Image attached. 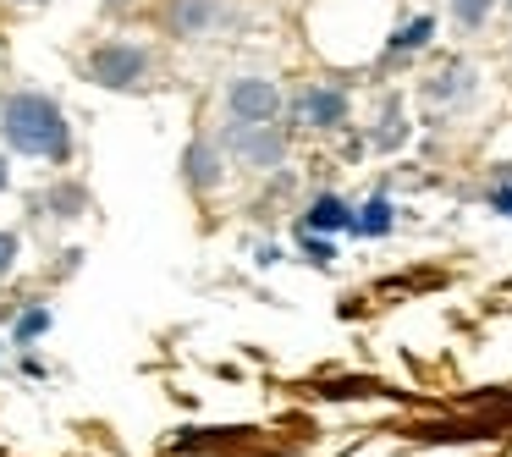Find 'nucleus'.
I'll list each match as a JSON object with an SVG mask.
<instances>
[{
  "label": "nucleus",
  "mask_w": 512,
  "mask_h": 457,
  "mask_svg": "<svg viewBox=\"0 0 512 457\" xmlns=\"http://www.w3.org/2000/svg\"><path fill=\"white\" fill-rule=\"evenodd\" d=\"M6 138H12L23 155H45L61 160L67 155V122H61V105L45 94H17L6 105Z\"/></svg>",
  "instance_id": "1"
},
{
  "label": "nucleus",
  "mask_w": 512,
  "mask_h": 457,
  "mask_svg": "<svg viewBox=\"0 0 512 457\" xmlns=\"http://www.w3.org/2000/svg\"><path fill=\"white\" fill-rule=\"evenodd\" d=\"M226 105H232L237 127H270L276 111H281V94L270 89L265 78H237L232 94H226Z\"/></svg>",
  "instance_id": "2"
},
{
  "label": "nucleus",
  "mask_w": 512,
  "mask_h": 457,
  "mask_svg": "<svg viewBox=\"0 0 512 457\" xmlns=\"http://www.w3.org/2000/svg\"><path fill=\"white\" fill-rule=\"evenodd\" d=\"M138 72H144V56L133 45H105L89 56V78H100L105 89H127V83H138Z\"/></svg>",
  "instance_id": "3"
},
{
  "label": "nucleus",
  "mask_w": 512,
  "mask_h": 457,
  "mask_svg": "<svg viewBox=\"0 0 512 457\" xmlns=\"http://www.w3.org/2000/svg\"><path fill=\"white\" fill-rule=\"evenodd\" d=\"M298 116L309 127H336L347 116V100H342V89H309L298 100Z\"/></svg>",
  "instance_id": "4"
},
{
  "label": "nucleus",
  "mask_w": 512,
  "mask_h": 457,
  "mask_svg": "<svg viewBox=\"0 0 512 457\" xmlns=\"http://www.w3.org/2000/svg\"><path fill=\"white\" fill-rule=\"evenodd\" d=\"M237 149H243L248 160H254V166H281V133H265V127H243V133H237Z\"/></svg>",
  "instance_id": "5"
},
{
  "label": "nucleus",
  "mask_w": 512,
  "mask_h": 457,
  "mask_svg": "<svg viewBox=\"0 0 512 457\" xmlns=\"http://www.w3.org/2000/svg\"><path fill=\"white\" fill-rule=\"evenodd\" d=\"M336 226H353V210H347L342 199H314V210H309V221H303V232H336Z\"/></svg>",
  "instance_id": "6"
},
{
  "label": "nucleus",
  "mask_w": 512,
  "mask_h": 457,
  "mask_svg": "<svg viewBox=\"0 0 512 457\" xmlns=\"http://www.w3.org/2000/svg\"><path fill=\"white\" fill-rule=\"evenodd\" d=\"M188 182H193V188H215V182H221V155H215L210 144H193L188 149Z\"/></svg>",
  "instance_id": "7"
},
{
  "label": "nucleus",
  "mask_w": 512,
  "mask_h": 457,
  "mask_svg": "<svg viewBox=\"0 0 512 457\" xmlns=\"http://www.w3.org/2000/svg\"><path fill=\"white\" fill-rule=\"evenodd\" d=\"M386 226H391V204L386 199L364 204V215H353V232H364V237H380Z\"/></svg>",
  "instance_id": "8"
},
{
  "label": "nucleus",
  "mask_w": 512,
  "mask_h": 457,
  "mask_svg": "<svg viewBox=\"0 0 512 457\" xmlns=\"http://www.w3.org/2000/svg\"><path fill=\"white\" fill-rule=\"evenodd\" d=\"M430 28H435L430 17H419V23H408V28H402V34H397V39H391V50H419L424 39H430Z\"/></svg>",
  "instance_id": "9"
},
{
  "label": "nucleus",
  "mask_w": 512,
  "mask_h": 457,
  "mask_svg": "<svg viewBox=\"0 0 512 457\" xmlns=\"http://www.w3.org/2000/svg\"><path fill=\"white\" fill-rule=\"evenodd\" d=\"M452 12H457V23H463V28H479V23H485V12H490V0H452Z\"/></svg>",
  "instance_id": "10"
},
{
  "label": "nucleus",
  "mask_w": 512,
  "mask_h": 457,
  "mask_svg": "<svg viewBox=\"0 0 512 457\" xmlns=\"http://www.w3.org/2000/svg\"><path fill=\"white\" fill-rule=\"evenodd\" d=\"M12 259H17V237H12V232H0V276L12 270Z\"/></svg>",
  "instance_id": "11"
},
{
  "label": "nucleus",
  "mask_w": 512,
  "mask_h": 457,
  "mask_svg": "<svg viewBox=\"0 0 512 457\" xmlns=\"http://www.w3.org/2000/svg\"><path fill=\"white\" fill-rule=\"evenodd\" d=\"M45 325H50V314H28V320L17 325V336H39V331H45Z\"/></svg>",
  "instance_id": "12"
},
{
  "label": "nucleus",
  "mask_w": 512,
  "mask_h": 457,
  "mask_svg": "<svg viewBox=\"0 0 512 457\" xmlns=\"http://www.w3.org/2000/svg\"><path fill=\"white\" fill-rule=\"evenodd\" d=\"M303 248H309L314 259H331V243H320V237H309V232H303Z\"/></svg>",
  "instance_id": "13"
},
{
  "label": "nucleus",
  "mask_w": 512,
  "mask_h": 457,
  "mask_svg": "<svg viewBox=\"0 0 512 457\" xmlns=\"http://www.w3.org/2000/svg\"><path fill=\"white\" fill-rule=\"evenodd\" d=\"M490 204H496L501 215H512V188H496V199H490Z\"/></svg>",
  "instance_id": "14"
},
{
  "label": "nucleus",
  "mask_w": 512,
  "mask_h": 457,
  "mask_svg": "<svg viewBox=\"0 0 512 457\" xmlns=\"http://www.w3.org/2000/svg\"><path fill=\"white\" fill-rule=\"evenodd\" d=\"M0 188H6V160H0Z\"/></svg>",
  "instance_id": "15"
},
{
  "label": "nucleus",
  "mask_w": 512,
  "mask_h": 457,
  "mask_svg": "<svg viewBox=\"0 0 512 457\" xmlns=\"http://www.w3.org/2000/svg\"><path fill=\"white\" fill-rule=\"evenodd\" d=\"M507 6H512V0H507Z\"/></svg>",
  "instance_id": "16"
}]
</instances>
